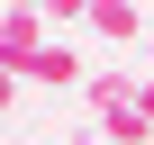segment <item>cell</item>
Segmentation results:
<instances>
[{
    "instance_id": "5",
    "label": "cell",
    "mask_w": 154,
    "mask_h": 145,
    "mask_svg": "<svg viewBox=\"0 0 154 145\" xmlns=\"http://www.w3.org/2000/svg\"><path fill=\"white\" fill-rule=\"evenodd\" d=\"M45 18H63V27H72V18H91V0H45Z\"/></svg>"
},
{
    "instance_id": "8",
    "label": "cell",
    "mask_w": 154,
    "mask_h": 145,
    "mask_svg": "<svg viewBox=\"0 0 154 145\" xmlns=\"http://www.w3.org/2000/svg\"><path fill=\"white\" fill-rule=\"evenodd\" d=\"M9 9H36V18H45V0H9Z\"/></svg>"
},
{
    "instance_id": "2",
    "label": "cell",
    "mask_w": 154,
    "mask_h": 145,
    "mask_svg": "<svg viewBox=\"0 0 154 145\" xmlns=\"http://www.w3.org/2000/svg\"><path fill=\"white\" fill-rule=\"evenodd\" d=\"M36 54H45V18H36V9H0V63L27 72Z\"/></svg>"
},
{
    "instance_id": "7",
    "label": "cell",
    "mask_w": 154,
    "mask_h": 145,
    "mask_svg": "<svg viewBox=\"0 0 154 145\" xmlns=\"http://www.w3.org/2000/svg\"><path fill=\"white\" fill-rule=\"evenodd\" d=\"M0 109H18V72L9 63H0Z\"/></svg>"
},
{
    "instance_id": "6",
    "label": "cell",
    "mask_w": 154,
    "mask_h": 145,
    "mask_svg": "<svg viewBox=\"0 0 154 145\" xmlns=\"http://www.w3.org/2000/svg\"><path fill=\"white\" fill-rule=\"evenodd\" d=\"M136 118L154 127V72H145V82H136Z\"/></svg>"
},
{
    "instance_id": "4",
    "label": "cell",
    "mask_w": 154,
    "mask_h": 145,
    "mask_svg": "<svg viewBox=\"0 0 154 145\" xmlns=\"http://www.w3.org/2000/svg\"><path fill=\"white\" fill-rule=\"evenodd\" d=\"M136 82H145V72H91V127L118 118V109H136Z\"/></svg>"
},
{
    "instance_id": "1",
    "label": "cell",
    "mask_w": 154,
    "mask_h": 145,
    "mask_svg": "<svg viewBox=\"0 0 154 145\" xmlns=\"http://www.w3.org/2000/svg\"><path fill=\"white\" fill-rule=\"evenodd\" d=\"M82 72H91L82 45H72V36H45V54L27 63V82H36V91H82Z\"/></svg>"
},
{
    "instance_id": "3",
    "label": "cell",
    "mask_w": 154,
    "mask_h": 145,
    "mask_svg": "<svg viewBox=\"0 0 154 145\" xmlns=\"http://www.w3.org/2000/svg\"><path fill=\"white\" fill-rule=\"evenodd\" d=\"M91 36L136 45V36H145V9H136V0H91Z\"/></svg>"
},
{
    "instance_id": "9",
    "label": "cell",
    "mask_w": 154,
    "mask_h": 145,
    "mask_svg": "<svg viewBox=\"0 0 154 145\" xmlns=\"http://www.w3.org/2000/svg\"><path fill=\"white\" fill-rule=\"evenodd\" d=\"M145 54H154V27H145Z\"/></svg>"
},
{
    "instance_id": "10",
    "label": "cell",
    "mask_w": 154,
    "mask_h": 145,
    "mask_svg": "<svg viewBox=\"0 0 154 145\" xmlns=\"http://www.w3.org/2000/svg\"><path fill=\"white\" fill-rule=\"evenodd\" d=\"M36 145H54V136H36Z\"/></svg>"
}]
</instances>
